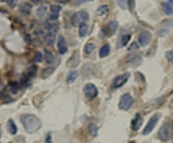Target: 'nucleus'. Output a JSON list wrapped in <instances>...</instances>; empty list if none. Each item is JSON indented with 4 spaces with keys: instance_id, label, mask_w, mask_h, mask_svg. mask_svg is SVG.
<instances>
[{
    "instance_id": "33",
    "label": "nucleus",
    "mask_w": 173,
    "mask_h": 143,
    "mask_svg": "<svg viewBox=\"0 0 173 143\" xmlns=\"http://www.w3.org/2000/svg\"><path fill=\"white\" fill-rule=\"evenodd\" d=\"M138 47H139V45L137 44V43H133V44L130 46L129 47V51H132V50H134V49H138Z\"/></svg>"
},
{
    "instance_id": "12",
    "label": "nucleus",
    "mask_w": 173,
    "mask_h": 143,
    "mask_svg": "<svg viewBox=\"0 0 173 143\" xmlns=\"http://www.w3.org/2000/svg\"><path fill=\"white\" fill-rule=\"evenodd\" d=\"M58 51L60 54H65L68 52V47H66V42L63 35H60L58 38Z\"/></svg>"
},
{
    "instance_id": "31",
    "label": "nucleus",
    "mask_w": 173,
    "mask_h": 143,
    "mask_svg": "<svg viewBox=\"0 0 173 143\" xmlns=\"http://www.w3.org/2000/svg\"><path fill=\"white\" fill-rule=\"evenodd\" d=\"M43 54L41 52H36L35 53V55H34V61L35 62H42V60H43Z\"/></svg>"
},
{
    "instance_id": "11",
    "label": "nucleus",
    "mask_w": 173,
    "mask_h": 143,
    "mask_svg": "<svg viewBox=\"0 0 173 143\" xmlns=\"http://www.w3.org/2000/svg\"><path fill=\"white\" fill-rule=\"evenodd\" d=\"M142 124H143L142 116L139 114V113H137L135 116V118L133 119V121H132V129L134 130V131H138V130L141 128Z\"/></svg>"
},
{
    "instance_id": "23",
    "label": "nucleus",
    "mask_w": 173,
    "mask_h": 143,
    "mask_svg": "<svg viewBox=\"0 0 173 143\" xmlns=\"http://www.w3.org/2000/svg\"><path fill=\"white\" fill-rule=\"evenodd\" d=\"M130 39H131V35H130V34H125V35H122L120 42H119V44H118V47H119V48L125 47V46H126V44H128V43L130 42Z\"/></svg>"
},
{
    "instance_id": "28",
    "label": "nucleus",
    "mask_w": 173,
    "mask_h": 143,
    "mask_svg": "<svg viewBox=\"0 0 173 143\" xmlns=\"http://www.w3.org/2000/svg\"><path fill=\"white\" fill-rule=\"evenodd\" d=\"M109 11V8H108V5H102V6H99V8H98V14L99 16H105L106 14L108 13Z\"/></svg>"
},
{
    "instance_id": "4",
    "label": "nucleus",
    "mask_w": 173,
    "mask_h": 143,
    "mask_svg": "<svg viewBox=\"0 0 173 143\" xmlns=\"http://www.w3.org/2000/svg\"><path fill=\"white\" fill-rule=\"evenodd\" d=\"M172 27H173V19L165 20V21L162 22L161 28L158 30V35L161 36V38H164V36L169 34V32H170Z\"/></svg>"
},
{
    "instance_id": "30",
    "label": "nucleus",
    "mask_w": 173,
    "mask_h": 143,
    "mask_svg": "<svg viewBox=\"0 0 173 143\" xmlns=\"http://www.w3.org/2000/svg\"><path fill=\"white\" fill-rule=\"evenodd\" d=\"M36 69H38V68H36L35 65H32L30 66L28 69H27V75L29 76V77H34L35 74H36Z\"/></svg>"
},
{
    "instance_id": "16",
    "label": "nucleus",
    "mask_w": 173,
    "mask_h": 143,
    "mask_svg": "<svg viewBox=\"0 0 173 143\" xmlns=\"http://www.w3.org/2000/svg\"><path fill=\"white\" fill-rule=\"evenodd\" d=\"M61 11V8L57 4H53L51 5V20H56L58 19L59 17V13Z\"/></svg>"
},
{
    "instance_id": "7",
    "label": "nucleus",
    "mask_w": 173,
    "mask_h": 143,
    "mask_svg": "<svg viewBox=\"0 0 173 143\" xmlns=\"http://www.w3.org/2000/svg\"><path fill=\"white\" fill-rule=\"evenodd\" d=\"M130 78V74L129 73H125V74H122V75H119L117 76L114 80H113V87L115 88H119L121 87L125 83L128 81Z\"/></svg>"
},
{
    "instance_id": "20",
    "label": "nucleus",
    "mask_w": 173,
    "mask_h": 143,
    "mask_svg": "<svg viewBox=\"0 0 173 143\" xmlns=\"http://www.w3.org/2000/svg\"><path fill=\"white\" fill-rule=\"evenodd\" d=\"M88 33V25L87 23H83L79 26V35L81 38H84V36Z\"/></svg>"
},
{
    "instance_id": "9",
    "label": "nucleus",
    "mask_w": 173,
    "mask_h": 143,
    "mask_svg": "<svg viewBox=\"0 0 173 143\" xmlns=\"http://www.w3.org/2000/svg\"><path fill=\"white\" fill-rule=\"evenodd\" d=\"M151 41V34L149 33L148 31H142L139 35V38H138V42L142 47H145L147 46L149 43Z\"/></svg>"
},
{
    "instance_id": "26",
    "label": "nucleus",
    "mask_w": 173,
    "mask_h": 143,
    "mask_svg": "<svg viewBox=\"0 0 173 143\" xmlns=\"http://www.w3.org/2000/svg\"><path fill=\"white\" fill-rule=\"evenodd\" d=\"M8 132L11 133L12 135H15L16 133H17V127H16L14 120H9L8 121Z\"/></svg>"
},
{
    "instance_id": "17",
    "label": "nucleus",
    "mask_w": 173,
    "mask_h": 143,
    "mask_svg": "<svg viewBox=\"0 0 173 143\" xmlns=\"http://www.w3.org/2000/svg\"><path fill=\"white\" fill-rule=\"evenodd\" d=\"M78 77H79V73L77 71L69 72L68 78H66V83H68V84H72V83L75 82V80L77 79Z\"/></svg>"
},
{
    "instance_id": "10",
    "label": "nucleus",
    "mask_w": 173,
    "mask_h": 143,
    "mask_svg": "<svg viewBox=\"0 0 173 143\" xmlns=\"http://www.w3.org/2000/svg\"><path fill=\"white\" fill-rule=\"evenodd\" d=\"M117 27H118V23L116 21H112L110 22L109 24L107 25V27L105 28V30L107 33H106V35H113L114 33L116 32V30H117Z\"/></svg>"
},
{
    "instance_id": "29",
    "label": "nucleus",
    "mask_w": 173,
    "mask_h": 143,
    "mask_svg": "<svg viewBox=\"0 0 173 143\" xmlns=\"http://www.w3.org/2000/svg\"><path fill=\"white\" fill-rule=\"evenodd\" d=\"M8 88L11 89V91L13 94H17V92L19 91V84L16 82H12L11 84L8 85Z\"/></svg>"
},
{
    "instance_id": "6",
    "label": "nucleus",
    "mask_w": 173,
    "mask_h": 143,
    "mask_svg": "<svg viewBox=\"0 0 173 143\" xmlns=\"http://www.w3.org/2000/svg\"><path fill=\"white\" fill-rule=\"evenodd\" d=\"M159 119H160V114H155L154 116H151V118L149 119L147 125H145L144 130H143V135H148L149 133H151L154 131L155 125L158 124Z\"/></svg>"
},
{
    "instance_id": "18",
    "label": "nucleus",
    "mask_w": 173,
    "mask_h": 143,
    "mask_svg": "<svg viewBox=\"0 0 173 143\" xmlns=\"http://www.w3.org/2000/svg\"><path fill=\"white\" fill-rule=\"evenodd\" d=\"M109 53H110V45L106 44L101 48V50H99V57L101 58H104V57H106V56H108Z\"/></svg>"
},
{
    "instance_id": "24",
    "label": "nucleus",
    "mask_w": 173,
    "mask_h": 143,
    "mask_svg": "<svg viewBox=\"0 0 173 143\" xmlns=\"http://www.w3.org/2000/svg\"><path fill=\"white\" fill-rule=\"evenodd\" d=\"M94 48H95V45L94 43L88 42L87 44L84 46V53L85 54H90V53L94 50Z\"/></svg>"
},
{
    "instance_id": "34",
    "label": "nucleus",
    "mask_w": 173,
    "mask_h": 143,
    "mask_svg": "<svg viewBox=\"0 0 173 143\" xmlns=\"http://www.w3.org/2000/svg\"><path fill=\"white\" fill-rule=\"evenodd\" d=\"M53 69H52V68L49 69H44V71H43V76H44V75L45 76H48L50 74V72H53Z\"/></svg>"
},
{
    "instance_id": "1",
    "label": "nucleus",
    "mask_w": 173,
    "mask_h": 143,
    "mask_svg": "<svg viewBox=\"0 0 173 143\" xmlns=\"http://www.w3.org/2000/svg\"><path fill=\"white\" fill-rule=\"evenodd\" d=\"M21 122L28 133H34L42 127V121L38 116L32 114H25L21 116Z\"/></svg>"
},
{
    "instance_id": "14",
    "label": "nucleus",
    "mask_w": 173,
    "mask_h": 143,
    "mask_svg": "<svg viewBox=\"0 0 173 143\" xmlns=\"http://www.w3.org/2000/svg\"><path fill=\"white\" fill-rule=\"evenodd\" d=\"M31 8H32V6L30 3H28V2H23L19 6V11L21 12L23 15H29L31 13Z\"/></svg>"
},
{
    "instance_id": "2",
    "label": "nucleus",
    "mask_w": 173,
    "mask_h": 143,
    "mask_svg": "<svg viewBox=\"0 0 173 143\" xmlns=\"http://www.w3.org/2000/svg\"><path fill=\"white\" fill-rule=\"evenodd\" d=\"M89 19V16L87 12L85 11H79L75 13L72 17V24L74 26H80L83 23H87Z\"/></svg>"
},
{
    "instance_id": "21",
    "label": "nucleus",
    "mask_w": 173,
    "mask_h": 143,
    "mask_svg": "<svg viewBox=\"0 0 173 143\" xmlns=\"http://www.w3.org/2000/svg\"><path fill=\"white\" fill-rule=\"evenodd\" d=\"M46 29L49 32H55L58 29V24L56 22H49L46 24Z\"/></svg>"
},
{
    "instance_id": "3",
    "label": "nucleus",
    "mask_w": 173,
    "mask_h": 143,
    "mask_svg": "<svg viewBox=\"0 0 173 143\" xmlns=\"http://www.w3.org/2000/svg\"><path fill=\"white\" fill-rule=\"evenodd\" d=\"M133 103H134V99L130 94H125L120 96L119 100V105L118 107L120 110H129L132 107Z\"/></svg>"
},
{
    "instance_id": "8",
    "label": "nucleus",
    "mask_w": 173,
    "mask_h": 143,
    "mask_svg": "<svg viewBox=\"0 0 173 143\" xmlns=\"http://www.w3.org/2000/svg\"><path fill=\"white\" fill-rule=\"evenodd\" d=\"M159 138L162 141H167L170 138V129L167 124H164L159 130Z\"/></svg>"
},
{
    "instance_id": "15",
    "label": "nucleus",
    "mask_w": 173,
    "mask_h": 143,
    "mask_svg": "<svg viewBox=\"0 0 173 143\" xmlns=\"http://www.w3.org/2000/svg\"><path fill=\"white\" fill-rule=\"evenodd\" d=\"M55 38H56L55 32H48L44 35V41L47 45L52 46L55 42Z\"/></svg>"
},
{
    "instance_id": "22",
    "label": "nucleus",
    "mask_w": 173,
    "mask_h": 143,
    "mask_svg": "<svg viewBox=\"0 0 173 143\" xmlns=\"http://www.w3.org/2000/svg\"><path fill=\"white\" fill-rule=\"evenodd\" d=\"M88 130H89V133H90V135L94 136V137H95V136L98 135L99 128H98V125L94 124V122H90V124H89Z\"/></svg>"
},
{
    "instance_id": "35",
    "label": "nucleus",
    "mask_w": 173,
    "mask_h": 143,
    "mask_svg": "<svg viewBox=\"0 0 173 143\" xmlns=\"http://www.w3.org/2000/svg\"><path fill=\"white\" fill-rule=\"evenodd\" d=\"M168 2H169V3H170V4H171V5H173V1H168Z\"/></svg>"
},
{
    "instance_id": "32",
    "label": "nucleus",
    "mask_w": 173,
    "mask_h": 143,
    "mask_svg": "<svg viewBox=\"0 0 173 143\" xmlns=\"http://www.w3.org/2000/svg\"><path fill=\"white\" fill-rule=\"evenodd\" d=\"M166 58H167V60H168L169 62H171V64H173V50H172V51L166 52Z\"/></svg>"
},
{
    "instance_id": "19",
    "label": "nucleus",
    "mask_w": 173,
    "mask_h": 143,
    "mask_svg": "<svg viewBox=\"0 0 173 143\" xmlns=\"http://www.w3.org/2000/svg\"><path fill=\"white\" fill-rule=\"evenodd\" d=\"M162 8L166 15H173V6L169 2H163Z\"/></svg>"
},
{
    "instance_id": "27",
    "label": "nucleus",
    "mask_w": 173,
    "mask_h": 143,
    "mask_svg": "<svg viewBox=\"0 0 173 143\" xmlns=\"http://www.w3.org/2000/svg\"><path fill=\"white\" fill-rule=\"evenodd\" d=\"M46 13H47V6L46 5L39 6V8H38V11H36V14H38V17H41V18L46 15Z\"/></svg>"
},
{
    "instance_id": "5",
    "label": "nucleus",
    "mask_w": 173,
    "mask_h": 143,
    "mask_svg": "<svg viewBox=\"0 0 173 143\" xmlns=\"http://www.w3.org/2000/svg\"><path fill=\"white\" fill-rule=\"evenodd\" d=\"M98 88L94 84L92 83H88L84 86V94L87 99L89 100H94L98 95Z\"/></svg>"
},
{
    "instance_id": "13",
    "label": "nucleus",
    "mask_w": 173,
    "mask_h": 143,
    "mask_svg": "<svg viewBox=\"0 0 173 143\" xmlns=\"http://www.w3.org/2000/svg\"><path fill=\"white\" fill-rule=\"evenodd\" d=\"M79 52H74V54L72 55V57L69 58V60L68 61V65L69 68H75V66H77L79 64Z\"/></svg>"
},
{
    "instance_id": "25",
    "label": "nucleus",
    "mask_w": 173,
    "mask_h": 143,
    "mask_svg": "<svg viewBox=\"0 0 173 143\" xmlns=\"http://www.w3.org/2000/svg\"><path fill=\"white\" fill-rule=\"evenodd\" d=\"M45 60L46 62H48V64H51V62L54 60V55H53V53L51 51H49V50H46L45 51Z\"/></svg>"
}]
</instances>
